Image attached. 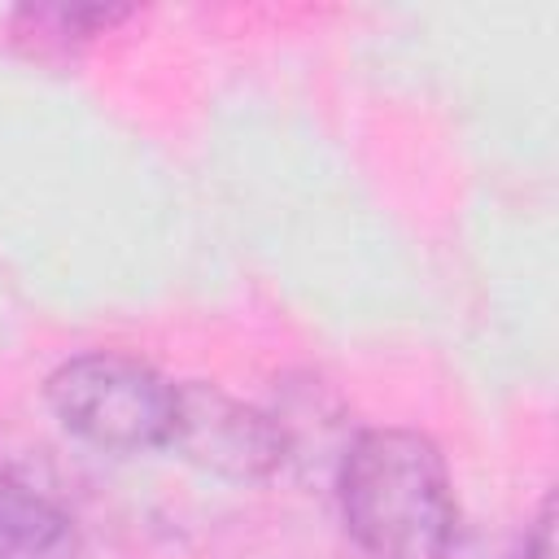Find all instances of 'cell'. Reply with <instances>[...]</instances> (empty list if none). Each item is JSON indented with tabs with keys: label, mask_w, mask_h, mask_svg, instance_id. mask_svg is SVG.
Wrapping results in <instances>:
<instances>
[{
	"label": "cell",
	"mask_w": 559,
	"mask_h": 559,
	"mask_svg": "<svg viewBox=\"0 0 559 559\" xmlns=\"http://www.w3.org/2000/svg\"><path fill=\"white\" fill-rule=\"evenodd\" d=\"M336 498L349 537L371 559H445L454 546V489L432 437L415 428H362L336 463Z\"/></svg>",
	"instance_id": "cell-1"
},
{
	"label": "cell",
	"mask_w": 559,
	"mask_h": 559,
	"mask_svg": "<svg viewBox=\"0 0 559 559\" xmlns=\"http://www.w3.org/2000/svg\"><path fill=\"white\" fill-rule=\"evenodd\" d=\"M44 397L70 437L114 454L166 445L175 415V384L144 358L118 349H87L66 358L48 376Z\"/></svg>",
	"instance_id": "cell-2"
},
{
	"label": "cell",
	"mask_w": 559,
	"mask_h": 559,
	"mask_svg": "<svg viewBox=\"0 0 559 559\" xmlns=\"http://www.w3.org/2000/svg\"><path fill=\"white\" fill-rule=\"evenodd\" d=\"M166 450L236 485L266 480L284 467V437L271 411L249 406L205 380L175 384V415H170Z\"/></svg>",
	"instance_id": "cell-3"
},
{
	"label": "cell",
	"mask_w": 559,
	"mask_h": 559,
	"mask_svg": "<svg viewBox=\"0 0 559 559\" xmlns=\"http://www.w3.org/2000/svg\"><path fill=\"white\" fill-rule=\"evenodd\" d=\"M0 559H87L74 515L9 467H0Z\"/></svg>",
	"instance_id": "cell-4"
}]
</instances>
